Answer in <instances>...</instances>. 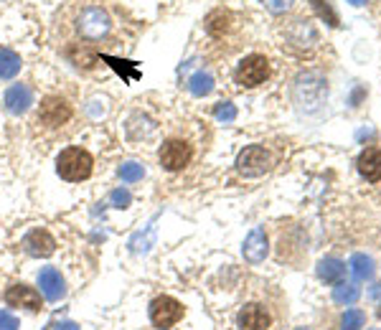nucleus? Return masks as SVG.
<instances>
[{"instance_id":"f257e3e1","label":"nucleus","mask_w":381,"mask_h":330,"mask_svg":"<svg viewBox=\"0 0 381 330\" xmlns=\"http://www.w3.org/2000/svg\"><path fill=\"white\" fill-rule=\"evenodd\" d=\"M56 33L62 36V43L100 46L112 39L115 18L109 16V10L100 0H74L56 21Z\"/></svg>"},{"instance_id":"f03ea898","label":"nucleus","mask_w":381,"mask_h":330,"mask_svg":"<svg viewBox=\"0 0 381 330\" xmlns=\"http://www.w3.org/2000/svg\"><path fill=\"white\" fill-rule=\"evenodd\" d=\"M56 171L64 181H84L92 175V155L82 148H66L62 150V155L56 157Z\"/></svg>"},{"instance_id":"7ed1b4c3","label":"nucleus","mask_w":381,"mask_h":330,"mask_svg":"<svg viewBox=\"0 0 381 330\" xmlns=\"http://www.w3.org/2000/svg\"><path fill=\"white\" fill-rule=\"evenodd\" d=\"M267 77H270V61L259 54H252V56H247V59H241L236 71H234L236 84H239V87H247V89L259 87Z\"/></svg>"},{"instance_id":"20e7f679","label":"nucleus","mask_w":381,"mask_h":330,"mask_svg":"<svg viewBox=\"0 0 381 330\" xmlns=\"http://www.w3.org/2000/svg\"><path fill=\"white\" fill-rule=\"evenodd\" d=\"M272 165V157L262 145H249L239 153L236 157V171L247 178H257V175H265Z\"/></svg>"},{"instance_id":"39448f33","label":"nucleus","mask_w":381,"mask_h":330,"mask_svg":"<svg viewBox=\"0 0 381 330\" xmlns=\"http://www.w3.org/2000/svg\"><path fill=\"white\" fill-rule=\"evenodd\" d=\"M191 155H194L191 145H188L186 140H180V137H171V140H165L163 148H160V153H158L160 165H163L165 171H171V173L183 171V168L191 163Z\"/></svg>"},{"instance_id":"423d86ee","label":"nucleus","mask_w":381,"mask_h":330,"mask_svg":"<svg viewBox=\"0 0 381 330\" xmlns=\"http://www.w3.org/2000/svg\"><path fill=\"white\" fill-rule=\"evenodd\" d=\"M183 318V305H180L176 298H156L153 300V305H150V320L156 328H171L176 322Z\"/></svg>"},{"instance_id":"0eeeda50","label":"nucleus","mask_w":381,"mask_h":330,"mask_svg":"<svg viewBox=\"0 0 381 330\" xmlns=\"http://www.w3.org/2000/svg\"><path fill=\"white\" fill-rule=\"evenodd\" d=\"M71 119V104L62 97H46L44 102H41V110H39V122L44 127H62L66 125Z\"/></svg>"},{"instance_id":"6e6552de","label":"nucleus","mask_w":381,"mask_h":330,"mask_svg":"<svg viewBox=\"0 0 381 330\" xmlns=\"http://www.w3.org/2000/svg\"><path fill=\"white\" fill-rule=\"evenodd\" d=\"M62 54L69 59L77 69H94L97 61H100V54H97V46H89V43H62Z\"/></svg>"},{"instance_id":"1a4fd4ad","label":"nucleus","mask_w":381,"mask_h":330,"mask_svg":"<svg viewBox=\"0 0 381 330\" xmlns=\"http://www.w3.org/2000/svg\"><path fill=\"white\" fill-rule=\"evenodd\" d=\"M244 260L249 264H259V262H265L267 252H270V244H267V234L265 229H252L249 236L244 239Z\"/></svg>"},{"instance_id":"9d476101","label":"nucleus","mask_w":381,"mask_h":330,"mask_svg":"<svg viewBox=\"0 0 381 330\" xmlns=\"http://www.w3.org/2000/svg\"><path fill=\"white\" fill-rule=\"evenodd\" d=\"M6 302L10 307H26V310H41V292H36L28 284H13L6 292Z\"/></svg>"},{"instance_id":"9b49d317","label":"nucleus","mask_w":381,"mask_h":330,"mask_svg":"<svg viewBox=\"0 0 381 330\" xmlns=\"http://www.w3.org/2000/svg\"><path fill=\"white\" fill-rule=\"evenodd\" d=\"M39 287H41V295L48 300V302H56V300L64 298V292H66V287H64V277L59 269L54 267H46L41 269L39 275Z\"/></svg>"},{"instance_id":"f8f14e48","label":"nucleus","mask_w":381,"mask_h":330,"mask_svg":"<svg viewBox=\"0 0 381 330\" xmlns=\"http://www.w3.org/2000/svg\"><path fill=\"white\" fill-rule=\"evenodd\" d=\"M24 246L31 257H51L56 249V242L48 231H44V229H33L31 234L24 239Z\"/></svg>"},{"instance_id":"ddd939ff","label":"nucleus","mask_w":381,"mask_h":330,"mask_svg":"<svg viewBox=\"0 0 381 330\" xmlns=\"http://www.w3.org/2000/svg\"><path fill=\"white\" fill-rule=\"evenodd\" d=\"M33 104V92L26 84H13V87L6 92V110L10 115H24L28 112V107Z\"/></svg>"},{"instance_id":"4468645a","label":"nucleus","mask_w":381,"mask_h":330,"mask_svg":"<svg viewBox=\"0 0 381 330\" xmlns=\"http://www.w3.org/2000/svg\"><path fill=\"white\" fill-rule=\"evenodd\" d=\"M270 315L262 305H247L239 313V330H267Z\"/></svg>"},{"instance_id":"2eb2a0df","label":"nucleus","mask_w":381,"mask_h":330,"mask_svg":"<svg viewBox=\"0 0 381 330\" xmlns=\"http://www.w3.org/2000/svg\"><path fill=\"white\" fill-rule=\"evenodd\" d=\"M358 173L364 175L366 181H381V150L369 148L358 155Z\"/></svg>"},{"instance_id":"dca6fc26","label":"nucleus","mask_w":381,"mask_h":330,"mask_svg":"<svg viewBox=\"0 0 381 330\" xmlns=\"http://www.w3.org/2000/svg\"><path fill=\"white\" fill-rule=\"evenodd\" d=\"M318 277L328 284H338L343 282L346 277V264L341 260H333V257H326V260L318 264Z\"/></svg>"},{"instance_id":"f3484780","label":"nucleus","mask_w":381,"mask_h":330,"mask_svg":"<svg viewBox=\"0 0 381 330\" xmlns=\"http://www.w3.org/2000/svg\"><path fill=\"white\" fill-rule=\"evenodd\" d=\"M21 56L10 48H0V79H13L21 71Z\"/></svg>"},{"instance_id":"a211bd4d","label":"nucleus","mask_w":381,"mask_h":330,"mask_svg":"<svg viewBox=\"0 0 381 330\" xmlns=\"http://www.w3.org/2000/svg\"><path fill=\"white\" fill-rule=\"evenodd\" d=\"M229 28H232V13H226V10H214L209 18H206V31L211 33V36H224V33H229Z\"/></svg>"},{"instance_id":"6ab92c4d","label":"nucleus","mask_w":381,"mask_h":330,"mask_svg":"<svg viewBox=\"0 0 381 330\" xmlns=\"http://www.w3.org/2000/svg\"><path fill=\"white\" fill-rule=\"evenodd\" d=\"M349 267L358 282H366V280H371L373 277V260L371 257H366V254H353L349 262Z\"/></svg>"},{"instance_id":"aec40b11","label":"nucleus","mask_w":381,"mask_h":330,"mask_svg":"<svg viewBox=\"0 0 381 330\" xmlns=\"http://www.w3.org/2000/svg\"><path fill=\"white\" fill-rule=\"evenodd\" d=\"M188 89H191V95H196V97L211 95V89H214V77H211L209 71H196L194 77L188 79Z\"/></svg>"},{"instance_id":"412c9836","label":"nucleus","mask_w":381,"mask_h":330,"mask_svg":"<svg viewBox=\"0 0 381 330\" xmlns=\"http://www.w3.org/2000/svg\"><path fill=\"white\" fill-rule=\"evenodd\" d=\"M358 298H361V290H358L356 284H351V282H338L335 284L333 300L338 302V305H353Z\"/></svg>"},{"instance_id":"4be33fe9","label":"nucleus","mask_w":381,"mask_h":330,"mask_svg":"<svg viewBox=\"0 0 381 330\" xmlns=\"http://www.w3.org/2000/svg\"><path fill=\"white\" fill-rule=\"evenodd\" d=\"M142 175H145V168H142L140 163H135V160L120 165V178H122L124 183H138L142 181Z\"/></svg>"},{"instance_id":"5701e85b","label":"nucleus","mask_w":381,"mask_h":330,"mask_svg":"<svg viewBox=\"0 0 381 330\" xmlns=\"http://www.w3.org/2000/svg\"><path fill=\"white\" fill-rule=\"evenodd\" d=\"M366 322V315L364 310H349V313L343 315L341 320V330H361Z\"/></svg>"},{"instance_id":"b1692460","label":"nucleus","mask_w":381,"mask_h":330,"mask_svg":"<svg viewBox=\"0 0 381 330\" xmlns=\"http://www.w3.org/2000/svg\"><path fill=\"white\" fill-rule=\"evenodd\" d=\"M313 8L318 10V16L323 18V21H326L328 26H338V16H335L333 13V8H331V6H328V0H313Z\"/></svg>"},{"instance_id":"393cba45","label":"nucleus","mask_w":381,"mask_h":330,"mask_svg":"<svg viewBox=\"0 0 381 330\" xmlns=\"http://www.w3.org/2000/svg\"><path fill=\"white\" fill-rule=\"evenodd\" d=\"M109 204L115 206V208H127V206L133 204V196H130L127 188H115L109 193Z\"/></svg>"},{"instance_id":"a878e982","label":"nucleus","mask_w":381,"mask_h":330,"mask_svg":"<svg viewBox=\"0 0 381 330\" xmlns=\"http://www.w3.org/2000/svg\"><path fill=\"white\" fill-rule=\"evenodd\" d=\"M214 117H216L219 122H234V119H236V107H234L232 102L216 104V110H214Z\"/></svg>"},{"instance_id":"bb28decb","label":"nucleus","mask_w":381,"mask_h":330,"mask_svg":"<svg viewBox=\"0 0 381 330\" xmlns=\"http://www.w3.org/2000/svg\"><path fill=\"white\" fill-rule=\"evenodd\" d=\"M292 3L295 0H262V6L267 10H272V13H285V10L292 8Z\"/></svg>"},{"instance_id":"cd10ccee","label":"nucleus","mask_w":381,"mask_h":330,"mask_svg":"<svg viewBox=\"0 0 381 330\" xmlns=\"http://www.w3.org/2000/svg\"><path fill=\"white\" fill-rule=\"evenodd\" d=\"M0 330H18V318H13L8 310H0Z\"/></svg>"},{"instance_id":"c85d7f7f","label":"nucleus","mask_w":381,"mask_h":330,"mask_svg":"<svg viewBox=\"0 0 381 330\" xmlns=\"http://www.w3.org/2000/svg\"><path fill=\"white\" fill-rule=\"evenodd\" d=\"M54 330H79V325L77 322H59V325H54Z\"/></svg>"},{"instance_id":"c756f323","label":"nucleus","mask_w":381,"mask_h":330,"mask_svg":"<svg viewBox=\"0 0 381 330\" xmlns=\"http://www.w3.org/2000/svg\"><path fill=\"white\" fill-rule=\"evenodd\" d=\"M349 3H353V6H364L366 0H349Z\"/></svg>"},{"instance_id":"7c9ffc66","label":"nucleus","mask_w":381,"mask_h":330,"mask_svg":"<svg viewBox=\"0 0 381 330\" xmlns=\"http://www.w3.org/2000/svg\"><path fill=\"white\" fill-rule=\"evenodd\" d=\"M297 330H313V328H297Z\"/></svg>"},{"instance_id":"2f4dec72","label":"nucleus","mask_w":381,"mask_h":330,"mask_svg":"<svg viewBox=\"0 0 381 330\" xmlns=\"http://www.w3.org/2000/svg\"><path fill=\"white\" fill-rule=\"evenodd\" d=\"M379 315H381V310H379Z\"/></svg>"}]
</instances>
